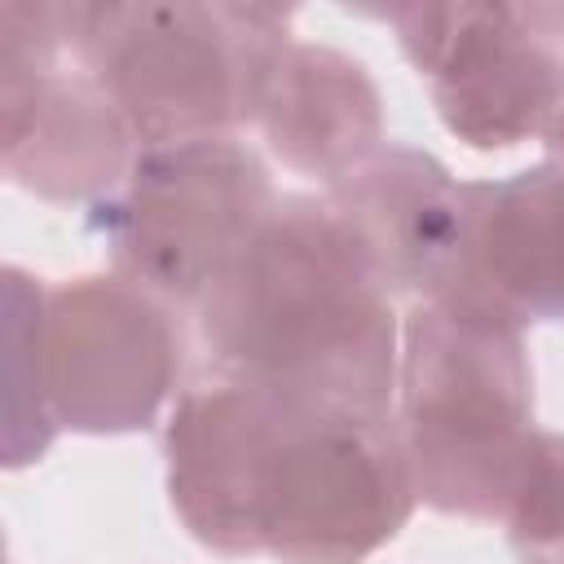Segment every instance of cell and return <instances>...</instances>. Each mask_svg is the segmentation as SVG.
Segmentation results:
<instances>
[{
	"label": "cell",
	"instance_id": "obj_11",
	"mask_svg": "<svg viewBox=\"0 0 564 564\" xmlns=\"http://www.w3.org/2000/svg\"><path fill=\"white\" fill-rule=\"evenodd\" d=\"M471 225L458 286H476L524 322L564 326V167L533 163L502 181H467Z\"/></svg>",
	"mask_w": 564,
	"mask_h": 564
},
{
	"label": "cell",
	"instance_id": "obj_8",
	"mask_svg": "<svg viewBox=\"0 0 564 564\" xmlns=\"http://www.w3.org/2000/svg\"><path fill=\"white\" fill-rule=\"evenodd\" d=\"M326 203L392 300H427L458 286L467 264L471 194L436 154L383 145L352 176L330 185Z\"/></svg>",
	"mask_w": 564,
	"mask_h": 564
},
{
	"label": "cell",
	"instance_id": "obj_9",
	"mask_svg": "<svg viewBox=\"0 0 564 564\" xmlns=\"http://www.w3.org/2000/svg\"><path fill=\"white\" fill-rule=\"evenodd\" d=\"M0 163L44 203H106L132 172L141 141L88 70H44L0 88Z\"/></svg>",
	"mask_w": 564,
	"mask_h": 564
},
{
	"label": "cell",
	"instance_id": "obj_4",
	"mask_svg": "<svg viewBox=\"0 0 564 564\" xmlns=\"http://www.w3.org/2000/svg\"><path fill=\"white\" fill-rule=\"evenodd\" d=\"M62 26L79 70L110 93L141 150L260 123L291 48V9L242 0H70Z\"/></svg>",
	"mask_w": 564,
	"mask_h": 564
},
{
	"label": "cell",
	"instance_id": "obj_5",
	"mask_svg": "<svg viewBox=\"0 0 564 564\" xmlns=\"http://www.w3.org/2000/svg\"><path fill=\"white\" fill-rule=\"evenodd\" d=\"M278 198L247 141L203 137L141 150L128 181L93 207L88 229L106 242L110 273L176 308H198Z\"/></svg>",
	"mask_w": 564,
	"mask_h": 564
},
{
	"label": "cell",
	"instance_id": "obj_2",
	"mask_svg": "<svg viewBox=\"0 0 564 564\" xmlns=\"http://www.w3.org/2000/svg\"><path fill=\"white\" fill-rule=\"evenodd\" d=\"M194 317L220 379L397 414L401 326L392 291L326 194H282Z\"/></svg>",
	"mask_w": 564,
	"mask_h": 564
},
{
	"label": "cell",
	"instance_id": "obj_13",
	"mask_svg": "<svg viewBox=\"0 0 564 564\" xmlns=\"http://www.w3.org/2000/svg\"><path fill=\"white\" fill-rule=\"evenodd\" d=\"M498 524L524 564H564V432H533Z\"/></svg>",
	"mask_w": 564,
	"mask_h": 564
},
{
	"label": "cell",
	"instance_id": "obj_1",
	"mask_svg": "<svg viewBox=\"0 0 564 564\" xmlns=\"http://www.w3.org/2000/svg\"><path fill=\"white\" fill-rule=\"evenodd\" d=\"M163 458L176 520L198 546L234 560L361 564L419 507L397 414L220 375L176 397Z\"/></svg>",
	"mask_w": 564,
	"mask_h": 564
},
{
	"label": "cell",
	"instance_id": "obj_6",
	"mask_svg": "<svg viewBox=\"0 0 564 564\" xmlns=\"http://www.w3.org/2000/svg\"><path fill=\"white\" fill-rule=\"evenodd\" d=\"M379 18L463 145L542 137L564 88V4H401Z\"/></svg>",
	"mask_w": 564,
	"mask_h": 564
},
{
	"label": "cell",
	"instance_id": "obj_3",
	"mask_svg": "<svg viewBox=\"0 0 564 564\" xmlns=\"http://www.w3.org/2000/svg\"><path fill=\"white\" fill-rule=\"evenodd\" d=\"M529 322L476 286L414 300L401 317L397 432L419 502L498 520L533 441Z\"/></svg>",
	"mask_w": 564,
	"mask_h": 564
},
{
	"label": "cell",
	"instance_id": "obj_10",
	"mask_svg": "<svg viewBox=\"0 0 564 564\" xmlns=\"http://www.w3.org/2000/svg\"><path fill=\"white\" fill-rule=\"evenodd\" d=\"M260 132L291 172L330 189L388 145L383 93L352 53L291 40L273 70Z\"/></svg>",
	"mask_w": 564,
	"mask_h": 564
},
{
	"label": "cell",
	"instance_id": "obj_14",
	"mask_svg": "<svg viewBox=\"0 0 564 564\" xmlns=\"http://www.w3.org/2000/svg\"><path fill=\"white\" fill-rule=\"evenodd\" d=\"M542 145H546V163L564 167V88H560V101H555V110L542 128Z\"/></svg>",
	"mask_w": 564,
	"mask_h": 564
},
{
	"label": "cell",
	"instance_id": "obj_7",
	"mask_svg": "<svg viewBox=\"0 0 564 564\" xmlns=\"http://www.w3.org/2000/svg\"><path fill=\"white\" fill-rule=\"evenodd\" d=\"M185 370L181 308L119 273L53 282L44 300V392L57 427L128 436L154 427Z\"/></svg>",
	"mask_w": 564,
	"mask_h": 564
},
{
	"label": "cell",
	"instance_id": "obj_12",
	"mask_svg": "<svg viewBox=\"0 0 564 564\" xmlns=\"http://www.w3.org/2000/svg\"><path fill=\"white\" fill-rule=\"evenodd\" d=\"M44 300L26 269H4V467L40 463L62 432L44 392Z\"/></svg>",
	"mask_w": 564,
	"mask_h": 564
}]
</instances>
